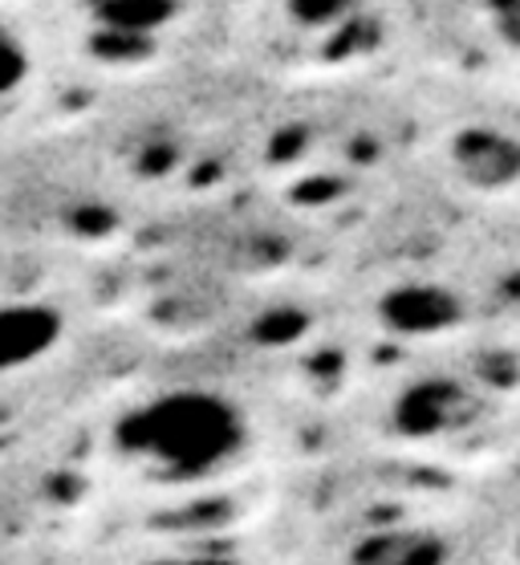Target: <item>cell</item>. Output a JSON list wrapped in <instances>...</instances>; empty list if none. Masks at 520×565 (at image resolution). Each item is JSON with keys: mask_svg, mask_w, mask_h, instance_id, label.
I'll list each match as a JSON object with an SVG mask.
<instances>
[{"mask_svg": "<svg viewBox=\"0 0 520 565\" xmlns=\"http://www.w3.org/2000/svg\"><path fill=\"white\" fill-rule=\"evenodd\" d=\"M358 0H289V13L309 29H330L342 17H350Z\"/></svg>", "mask_w": 520, "mask_h": 565, "instance_id": "8992f818", "label": "cell"}, {"mask_svg": "<svg viewBox=\"0 0 520 565\" xmlns=\"http://www.w3.org/2000/svg\"><path fill=\"white\" fill-rule=\"evenodd\" d=\"M379 318L394 338H444L464 326L468 309L447 285L406 281L382 297Z\"/></svg>", "mask_w": 520, "mask_h": 565, "instance_id": "7a4b0ae2", "label": "cell"}, {"mask_svg": "<svg viewBox=\"0 0 520 565\" xmlns=\"http://www.w3.org/2000/svg\"><path fill=\"white\" fill-rule=\"evenodd\" d=\"M512 25H517V33H520V13H517V17H512Z\"/></svg>", "mask_w": 520, "mask_h": 565, "instance_id": "ba28073f", "label": "cell"}, {"mask_svg": "<svg viewBox=\"0 0 520 565\" xmlns=\"http://www.w3.org/2000/svg\"><path fill=\"white\" fill-rule=\"evenodd\" d=\"M57 338V313L45 306H0V371L38 359Z\"/></svg>", "mask_w": 520, "mask_h": 565, "instance_id": "5b68a950", "label": "cell"}, {"mask_svg": "<svg viewBox=\"0 0 520 565\" xmlns=\"http://www.w3.org/2000/svg\"><path fill=\"white\" fill-rule=\"evenodd\" d=\"M476 403L468 386L452 374H423L415 383H406L391 403V427L399 439L411 444H435L452 439L456 431L471 427Z\"/></svg>", "mask_w": 520, "mask_h": 565, "instance_id": "6da1fadb", "label": "cell"}, {"mask_svg": "<svg viewBox=\"0 0 520 565\" xmlns=\"http://www.w3.org/2000/svg\"><path fill=\"white\" fill-rule=\"evenodd\" d=\"M452 163L476 192H508L520 183V139L496 127H468L452 142Z\"/></svg>", "mask_w": 520, "mask_h": 565, "instance_id": "3957f363", "label": "cell"}, {"mask_svg": "<svg viewBox=\"0 0 520 565\" xmlns=\"http://www.w3.org/2000/svg\"><path fill=\"white\" fill-rule=\"evenodd\" d=\"M452 545L444 533L423 525H394L374 529L358 541L350 553V565H447Z\"/></svg>", "mask_w": 520, "mask_h": 565, "instance_id": "277c9868", "label": "cell"}, {"mask_svg": "<svg viewBox=\"0 0 520 565\" xmlns=\"http://www.w3.org/2000/svg\"><path fill=\"white\" fill-rule=\"evenodd\" d=\"M29 74V57L9 33H0V98L13 94Z\"/></svg>", "mask_w": 520, "mask_h": 565, "instance_id": "52a82bcc", "label": "cell"}]
</instances>
